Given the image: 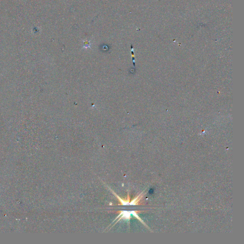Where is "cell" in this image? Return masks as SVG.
Returning a JSON list of instances; mask_svg holds the SVG:
<instances>
[{
    "label": "cell",
    "mask_w": 244,
    "mask_h": 244,
    "mask_svg": "<svg viewBox=\"0 0 244 244\" xmlns=\"http://www.w3.org/2000/svg\"><path fill=\"white\" fill-rule=\"evenodd\" d=\"M112 212H115L116 213L119 214V215L117 216L116 218L115 219L114 221H116V220L117 219V221L116 222H118V221L121 219H129L131 218V215H134V217L136 218H137L141 221V220L140 219V218H139L137 214V211H111Z\"/></svg>",
    "instance_id": "obj_1"
}]
</instances>
